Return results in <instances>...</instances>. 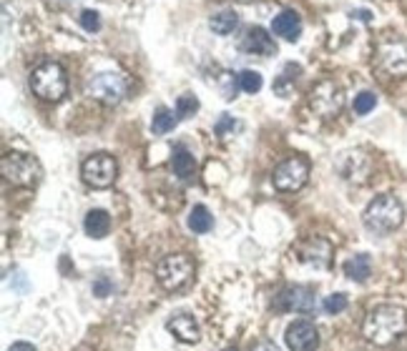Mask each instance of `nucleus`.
Wrapping results in <instances>:
<instances>
[{"label": "nucleus", "instance_id": "6ab92c4d", "mask_svg": "<svg viewBox=\"0 0 407 351\" xmlns=\"http://www.w3.org/2000/svg\"><path fill=\"white\" fill-rule=\"evenodd\" d=\"M84 228L91 238H106L108 231H111V216H108L103 209H91L88 214H86Z\"/></svg>", "mask_w": 407, "mask_h": 351}, {"label": "nucleus", "instance_id": "4be33fe9", "mask_svg": "<svg viewBox=\"0 0 407 351\" xmlns=\"http://www.w3.org/2000/svg\"><path fill=\"white\" fill-rule=\"evenodd\" d=\"M209 28L214 30L216 36H229L239 28V13L236 11H222L209 18Z\"/></svg>", "mask_w": 407, "mask_h": 351}, {"label": "nucleus", "instance_id": "cd10ccee", "mask_svg": "<svg viewBox=\"0 0 407 351\" xmlns=\"http://www.w3.org/2000/svg\"><path fill=\"white\" fill-rule=\"evenodd\" d=\"M300 71H302L300 66L287 63V66H284V73H281V78H276V81H274V90H279L281 95H287L289 83H294V81H297V73H300Z\"/></svg>", "mask_w": 407, "mask_h": 351}, {"label": "nucleus", "instance_id": "423d86ee", "mask_svg": "<svg viewBox=\"0 0 407 351\" xmlns=\"http://www.w3.org/2000/svg\"><path fill=\"white\" fill-rule=\"evenodd\" d=\"M3 176L13 186H33L41 181V163L28 153H8L3 156Z\"/></svg>", "mask_w": 407, "mask_h": 351}, {"label": "nucleus", "instance_id": "1a4fd4ad", "mask_svg": "<svg viewBox=\"0 0 407 351\" xmlns=\"http://www.w3.org/2000/svg\"><path fill=\"white\" fill-rule=\"evenodd\" d=\"M375 66L389 78L407 76V46L402 41H382L378 46Z\"/></svg>", "mask_w": 407, "mask_h": 351}, {"label": "nucleus", "instance_id": "bb28decb", "mask_svg": "<svg viewBox=\"0 0 407 351\" xmlns=\"http://www.w3.org/2000/svg\"><path fill=\"white\" fill-rule=\"evenodd\" d=\"M239 83H241V90H244V93H259V90H262V85H264L262 73L241 71L239 73Z\"/></svg>", "mask_w": 407, "mask_h": 351}, {"label": "nucleus", "instance_id": "39448f33", "mask_svg": "<svg viewBox=\"0 0 407 351\" xmlns=\"http://www.w3.org/2000/svg\"><path fill=\"white\" fill-rule=\"evenodd\" d=\"M309 108L319 118H335L345 108V90L337 81H319L314 88L309 90Z\"/></svg>", "mask_w": 407, "mask_h": 351}, {"label": "nucleus", "instance_id": "f03ea898", "mask_svg": "<svg viewBox=\"0 0 407 351\" xmlns=\"http://www.w3.org/2000/svg\"><path fill=\"white\" fill-rule=\"evenodd\" d=\"M362 221H365L367 231L385 236V233H392L402 226V221H405V206H402L397 196L385 193V196H378L375 201H370V206L362 214Z\"/></svg>", "mask_w": 407, "mask_h": 351}, {"label": "nucleus", "instance_id": "b1692460", "mask_svg": "<svg viewBox=\"0 0 407 351\" xmlns=\"http://www.w3.org/2000/svg\"><path fill=\"white\" fill-rule=\"evenodd\" d=\"M236 131H241V123L236 118H234V116H229V113H222V118L216 121L214 123V133L219 138H222V141H227V138H232L234 133Z\"/></svg>", "mask_w": 407, "mask_h": 351}, {"label": "nucleus", "instance_id": "f3484780", "mask_svg": "<svg viewBox=\"0 0 407 351\" xmlns=\"http://www.w3.org/2000/svg\"><path fill=\"white\" fill-rule=\"evenodd\" d=\"M272 30L274 36L284 38V41L294 43L302 33V18L297 11H281L274 20H272Z\"/></svg>", "mask_w": 407, "mask_h": 351}, {"label": "nucleus", "instance_id": "dca6fc26", "mask_svg": "<svg viewBox=\"0 0 407 351\" xmlns=\"http://www.w3.org/2000/svg\"><path fill=\"white\" fill-rule=\"evenodd\" d=\"M166 329L184 344H196L199 341V324L192 314H176L166 322Z\"/></svg>", "mask_w": 407, "mask_h": 351}, {"label": "nucleus", "instance_id": "7c9ffc66", "mask_svg": "<svg viewBox=\"0 0 407 351\" xmlns=\"http://www.w3.org/2000/svg\"><path fill=\"white\" fill-rule=\"evenodd\" d=\"M114 294V281L108 279V276H98L96 281H93V296L98 298H106Z\"/></svg>", "mask_w": 407, "mask_h": 351}, {"label": "nucleus", "instance_id": "aec40b11", "mask_svg": "<svg viewBox=\"0 0 407 351\" xmlns=\"http://www.w3.org/2000/svg\"><path fill=\"white\" fill-rule=\"evenodd\" d=\"M342 268H345V276L357 281V284H365V281L372 276V261L367 254H357V256L347 259Z\"/></svg>", "mask_w": 407, "mask_h": 351}, {"label": "nucleus", "instance_id": "20e7f679", "mask_svg": "<svg viewBox=\"0 0 407 351\" xmlns=\"http://www.w3.org/2000/svg\"><path fill=\"white\" fill-rule=\"evenodd\" d=\"M194 279V261L184 254H171L156 266V281L166 291H181Z\"/></svg>", "mask_w": 407, "mask_h": 351}, {"label": "nucleus", "instance_id": "2f4dec72", "mask_svg": "<svg viewBox=\"0 0 407 351\" xmlns=\"http://www.w3.org/2000/svg\"><path fill=\"white\" fill-rule=\"evenodd\" d=\"M81 25H84V30H88V33H96L98 28H101V18H98L96 11H84L81 13Z\"/></svg>", "mask_w": 407, "mask_h": 351}, {"label": "nucleus", "instance_id": "a878e982", "mask_svg": "<svg viewBox=\"0 0 407 351\" xmlns=\"http://www.w3.org/2000/svg\"><path fill=\"white\" fill-rule=\"evenodd\" d=\"M375 106H378V95L372 93V90H362L359 95H354V113L357 116H367L375 111Z\"/></svg>", "mask_w": 407, "mask_h": 351}, {"label": "nucleus", "instance_id": "9b49d317", "mask_svg": "<svg viewBox=\"0 0 407 351\" xmlns=\"http://www.w3.org/2000/svg\"><path fill=\"white\" fill-rule=\"evenodd\" d=\"M274 306L279 311H289V314H312L314 306H317V298H314V289L309 286H284L279 294L274 296Z\"/></svg>", "mask_w": 407, "mask_h": 351}, {"label": "nucleus", "instance_id": "2eb2a0df", "mask_svg": "<svg viewBox=\"0 0 407 351\" xmlns=\"http://www.w3.org/2000/svg\"><path fill=\"white\" fill-rule=\"evenodd\" d=\"M241 50L249 55H262V58H269V55L276 53V43L274 38L267 33L264 28H249L244 33V38H241Z\"/></svg>", "mask_w": 407, "mask_h": 351}, {"label": "nucleus", "instance_id": "412c9836", "mask_svg": "<svg viewBox=\"0 0 407 351\" xmlns=\"http://www.w3.org/2000/svg\"><path fill=\"white\" fill-rule=\"evenodd\" d=\"M176 123H179V113L171 111V108H166V106H159L156 108L154 118H151V131H154L156 136H164V133L174 131Z\"/></svg>", "mask_w": 407, "mask_h": 351}, {"label": "nucleus", "instance_id": "72a5a7b5", "mask_svg": "<svg viewBox=\"0 0 407 351\" xmlns=\"http://www.w3.org/2000/svg\"><path fill=\"white\" fill-rule=\"evenodd\" d=\"M8 351H38V349L33 344H28V341H15Z\"/></svg>", "mask_w": 407, "mask_h": 351}, {"label": "nucleus", "instance_id": "f8f14e48", "mask_svg": "<svg viewBox=\"0 0 407 351\" xmlns=\"http://www.w3.org/2000/svg\"><path fill=\"white\" fill-rule=\"evenodd\" d=\"M335 168L342 179L349 181V184H365L367 176H370V171H372V163H370V156H367L365 151L349 149V151H342V153L337 156Z\"/></svg>", "mask_w": 407, "mask_h": 351}, {"label": "nucleus", "instance_id": "473e14b6", "mask_svg": "<svg viewBox=\"0 0 407 351\" xmlns=\"http://www.w3.org/2000/svg\"><path fill=\"white\" fill-rule=\"evenodd\" d=\"M252 351H281V349L274 344V341H259V344L254 346Z\"/></svg>", "mask_w": 407, "mask_h": 351}, {"label": "nucleus", "instance_id": "4468645a", "mask_svg": "<svg viewBox=\"0 0 407 351\" xmlns=\"http://www.w3.org/2000/svg\"><path fill=\"white\" fill-rule=\"evenodd\" d=\"M297 256H300V261L307 263V266L327 268L332 261V246H330V241H324V238L312 236L297 246Z\"/></svg>", "mask_w": 407, "mask_h": 351}, {"label": "nucleus", "instance_id": "393cba45", "mask_svg": "<svg viewBox=\"0 0 407 351\" xmlns=\"http://www.w3.org/2000/svg\"><path fill=\"white\" fill-rule=\"evenodd\" d=\"M239 88H241L239 76H234V73H229V71H224L222 76H219V90H222V95L227 101H234L236 93H239Z\"/></svg>", "mask_w": 407, "mask_h": 351}, {"label": "nucleus", "instance_id": "a211bd4d", "mask_svg": "<svg viewBox=\"0 0 407 351\" xmlns=\"http://www.w3.org/2000/svg\"><path fill=\"white\" fill-rule=\"evenodd\" d=\"M171 168H174V173L181 181L194 179V173H196V161H194L192 151L186 149L184 143H176L174 151H171Z\"/></svg>", "mask_w": 407, "mask_h": 351}, {"label": "nucleus", "instance_id": "0eeeda50", "mask_svg": "<svg viewBox=\"0 0 407 351\" xmlns=\"http://www.w3.org/2000/svg\"><path fill=\"white\" fill-rule=\"evenodd\" d=\"M88 95L93 101H101L106 106H119L126 98L128 83L121 73H98L88 81Z\"/></svg>", "mask_w": 407, "mask_h": 351}, {"label": "nucleus", "instance_id": "f704fd0d", "mask_svg": "<svg viewBox=\"0 0 407 351\" xmlns=\"http://www.w3.org/2000/svg\"><path fill=\"white\" fill-rule=\"evenodd\" d=\"M224 351H239V349H234V346H229V349H224Z\"/></svg>", "mask_w": 407, "mask_h": 351}, {"label": "nucleus", "instance_id": "7ed1b4c3", "mask_svg": "<svg viewBox=\"0 0 407 351\" xmlns=\"http://www.w3.org/2000/svg\"><path fill=\"white\" fill-rule=\"evenodd\" d=\"M30 88L43 101L58 103L68 90L66 71L58 63H41L36 71L30 73Z\"/></svg>", "mask_w": 407, "mask_h": 351}, {"label": "nucleus", "instance_id": "c756f323", "mask_svg": "<svg viewBox=\"0 0 407 351\" xmlns=\"http://www.w3.org/2000/svg\"><path fill=\"white\" fill-rule=\"evenodd\" d=\"M196 111H199V101L194 95L189 93L179 95V101H176V113H179V118H192Z\"/></svg>", "mask_w": 407, "mask_h": 351}, {"label": "nucleus", "instance_id": "c85d7f7f", "mask_svg": "<svg viewBox=\"0 0 407 351\" xmlns=\"http://www.w3.org/2000/svg\"><path fill=\"white\" fill-rule=\"evenodd\" d=\"M347 294H332V296H327L324 298V304H322V309H324V314H330V316H335V314H342V311L347 309Z\"/></svg>", "mask_w": 407, "mask_h": 351}, {"label": "nucleus", "instance_id": "ddd939ff", "mask_svg": "<svg viewBox=\"0 0 407 351\" xmlns=\"http://www.w3.org/2000/svg\"><path fill=\"white\" fill-rule=\"evenodd\" d=\"M284 341H287L289 351H317L319 331L314 324L300 319V322H294L287 326V331H284Z\"/></svg>", "mask_w": 407, "mask_h": 351}, {"label": "nucleus", "instance_id": "5701e85b", "mask_svg": "<svg viewBox=\"0 0 407 351\" xmlns=\"http://www.w3.org/2000/svg\"><path fill=\"white\" fill-rule=\"evenodd\" d=\"M189 228H192L194 233H209L211 228H214V216H211V211L206 209V206H194L192 214H189Z\"/></svg>", "mask_w": 407, "mask_h": 351}, {"label": "nucleus", "instance_id": "6e6552de", "mask_svg": "<svg viewBox=\"0 0 407 351\" xmlns=\"http://www.w3.org/2000/svg\"><path fill=\"white\" fill-rule=\"evenodd\" d=\"M309 179V163L300 156L281 161L279 166L272 173V184L276 191H284V193H292V191H300L302 186Z\"/></svg>", "mask_w": 407, "mask_h": 351}, {"label": "nucleus", "instance_id": "f257e3e1", "mask_svg": "<svg viewBox=\"0 0 407 351\" xmlns=\"http://www.w3.org/2000/svg\"><path fill=\"white\" fill-rule=\"evenodd\" d=\"M407 331V311L397 304H380L362 324L365 339L375 346H389Z\"/></svg>", "mask_w": 407, "mask_h": 351}, {"label": "nucleus", "instance_id": "9d476101", "mask_svg": "<svg viewBox=\"0 0 407 351\" xmlns=\"http://www.w3.org/2000/svg\"><path fill=\"white\" fill-rule=\"evenodd\" d=\"M116 173H119V166H116L114 156L108 153L91 156V158L84 161V166H81V176L93 188H108V186H114Z\"/></svg>", "mask_w": 407, "mask_h": 351}]
</instances>
